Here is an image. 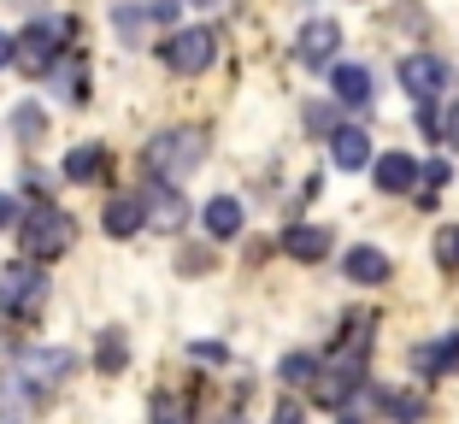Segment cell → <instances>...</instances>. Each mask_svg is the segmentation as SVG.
<instances>
[{
	"mask_svg": "<svg viewBox=\"0 0 459 424\" xmlns=\"http://www.w3.org/2000/svg\"><path fill=\"white\" fill-rule=\"evenodd\" d=\"M13 130H18L24 142H41V107H18V112H13Z\"/></svg>",
	"mask_w": 459,
	"mask_h": 424,
	"instance_id": "44dd1931",
	"label": "cell"
},
{
	"mask_svg": "<svg viewBox=\"0 0 459 424\" xmlns=\"http://www.w3.org/2000/svg\"><path fill=\"white\" fill-rule=\"evenodd\" d=\"M436 254H442V265H459V230H442V242H436Z\"/></svg>",
	"mask_w": 459,
	"mask_h": 424,
	"instance_id": "603a6c76",
	"label": "cell"
},
{
	"mask_svg": "<svg viewBox=\"0 0 459 424\" xmlns=\"http://www.w3.org/2000/svg\"><path fill=\"white\" fill-rule=\"evenodd\" d=\"M419 177H424V165L412 153H383L377 160V189H389V195H406Z\"/></svg>",
	"mask_w": 459,
	"mask_h": 424,
	"instance_id": "7c38bea8",
	"label": "cell"
},
{
	"mask_svg": "<svg viewBox=\"0 0 459 424\" xmlns=\"http://www.w3.org/2000/svg\"><path fill=\"white\" fill-rule=\"evenodd\" d=\"M148 18H160V24H171V18H177V0H148Z\"/></svg>",
	"mask_w": 459,
	"mask_h": 424,
	"instance_id": "d4e9b609",
	"label": "cell"
},
{
	"mask_svg": "<svg viewBox=\"0 0 459 424\" xmlns=\"http://www.w3.org/2000/svg\"><path fill=\"white\" fill-rule=\"evenodd\" d=\"M218 424H242V419H218Z\"/></svg>",
	"mask_w": 459,
	"mask_h": 424,
	"instance_id": "4dcf8cb0",
	"label": "cell"
},
{
	"mask_svg": "<svg viewBox=\"0 0 459 424\" xmlns=\"http://www.w3.org/2000/svg\"><path fill=\"white\" fill-rule=\"evenodd\" d=\"M71 230H77L71 212H59V206L41 201V206H30L24 219H18V247H24L36 265H48V260H59V254L71 247Z\"/></svg>",
	"mask_w": 459,
	"mask_h": 424,
	"instance_id": "6da1fadb",
	"label": "cell"
},
{
	"mask_svg": "<svg viewBox=\"0 0 459 424\" xmlns=\"http://www.w3.org/2000/svg\"><path fill=\"white\" fill-rule=\"evenodd\" d=\"M0 219H13V201H6V195H0Z\"/></svg>",
	"mask_w": 459,
	"mask_h": 424,
	"instance_id": "f546056e",
	"label": "cell"
},
{
	"mask_svg": "<svg viewBox=\"0 0 459 424\" xmlns=\"http://www.w3.org/2000/svg\"><path fill=\"white\" fill-rule=\"evenodd\" d=\"M100 224H107V236H135L142 224H148V206H142V195H112L107 212H100Z\"/></svg>",
	"mask_w": 459,
	"mask_h": 424,
	"instance_id": "30bf717a",
	"label": "cell"
},
{
	"mask_svg": "<svg viewBox=\"0 0 459 424\" xmlns=\"http://www.w3.org/2000/svg\"><path fill=\"white\" fill-rule=\"evenodd\" d=\"M447 82H454V65L447 59H436V54H406L401 59V89L419 107H430L436 95H447Z\"/></svg>",
	"mask_w": 459,
	"mask_h": 424,
	"instance_id": "8992f818",
	"label": "cell"
},
{
	"mask_svg": "<svg viewBox=\"0 0 459 424\" xmlns=\"http://www.w3.org/2000/svg\"><path fill=\"white\" fill-rule=\"evenodd\" d=\"M148 171L153 177H165V183H177V177H189L195 165L206 160V136L201 130H165V136H153L148 142Z\"/></svg>",
	"mask_w": 459,
	"mask_h": 424,
	"instance_id": "7a4b0ae2",
	"label": "cell"
},
{
	"mask_svg": "<svg viewBox=\"0 0 459 424\" xmlns=\"http://www.w3.org/2000/svg\"><path fill=\"white\" fill-rule=\"evenodd\" d=\"M189 354H195V359H206V366H218V359H224V348H218V342H195Z\"/></svg>",
	"mask_w": 459,
	"mask_h": 424,
	"instance_id": "484cf974",
	"label": "cell"
},
{
	"mask_svg": "<svg viewBox=\"0 0 459 424\" xmlns=\"http://www.w3.org/2000/svg\"><path fill=\"white\" fill-rule=\"evenodd\" d=\"M383 407L394 412L401 424H412V419H424V401L419 395H383Z\"/></svg>",
	"mask_w": 459,
	"mask_h": 424,
	"instance_id": "ffe728a7",
	"label": "cell"
},
{
	"mask_svg": "<svg viewBox=\"0 0 459 424\" xmlns=\"http://www.w3.org/2000/svg\"><path fill=\"white\" fill-rule=\"evenodd\" d=\"M48 301V277H41V265H6V277H0V313L6 318H24L36 313V307Z\"/></svg>",
	"mask_w": 459,
	"mask_h": 424,
	"instance_id": "3957f363",
	"label": "cell"
},
{
	"mask_svg": "<svg viewBox=\"0 0 459 424\" xmlns=\"http://www.w3.org/2000/svg\"><path fill=\"white\" fill-rule=\"evenodd\" d=\"M100 171H107V142H82V148L65 153V177L71 183H89V177H100Z\"/></svg>",
	"mask_w": 459,
	"mask_h": 424,
	"instance_id": "e0dca14e",
	"label": "cell"
},
{
	"mask_svg": "<svg viewBox=\"0 0 459 424\" xmlns=\"http://www.w3.org/2000/svg\"><path fill=\"white\" fill-rule=\"evenodd\" d=\"M201 224H206V236H242V201L236 195H212Z\"/></svg>",
	"mask_w": 459,
	"mask_h": 424,
	"instance_id": "4fadbf2b",
	"label": "cell"
},
{
	"mask_svg": "<svg viewBox=\"0 0 459 424\" xmlns=\"http://www.w3.org/2000/svg\"><path fill=\"white\" fill-rule=\"evenodd\" d=\"M142 206H148V219H153V230L160 236H177L183 224H189V201L171 189V183H148V195H142Z\"/></svg>",
	"mask_w": 459,
	"mask_h": 424,
	"instance_id": "52a82bcc",
	"label": "cell"
},
{
	"mask_svg": "<svg viewBox=\"0 0 459 424\" xmlns=\"http://www.w3.org/2000/svg\"><path fill=\"white\" fill-rule=\"evenodd\" d=\"M160 54H165V65H171V71H183V77H201V71L218 59V36H212L206 24H195V30H177V36L165 41Z\"/></svg>",
	"mask_w": 459,
	"mask_h": 424,
	"instance_id": "277c9868",
	"label": "cell"
},
{
	"mask_svg": "<svg viewBox=\"0 0 459 424\" xmlns=\"http://www.w3.org/2000/svg\"><path fill=\"white\" fill-rule=\"evenodd\" d=\"M13 65L24 71V77H48V71L59 65V30L54 24H24L13 41Z\"/></svg>",
	"mask_w": 459,
	"mask_h": 424,
	"instance_id": "5b68a950",
	"label": "cell"
},
{
	"mask_svg": "<svg viewBox=\"0 0 459 424\" xmlns=\"http://www.w3.org/2000/svg\"><path fill=\"white\" fill-rule=\"evenodd\" d=\"M442 136H447V142H454V148H459V100H454V107H447V118H442Z\"/></svg>",
	"mask_w": 459,
	"mask_h": 424,
	"instance_id": "4316f807",
	"label": "cell"
},
{
	"mask_svg": "<svg viewBox=\"0 0 459 424\" xmlns=\"http://www.w3.org/2000/svg\"><path fill=\"white\" fill-rule=\"evenodd\" d=\"M118 366H124V342L107 336V342H100V371H118Z\"/></svg>",
	"mask_w": 459,
	"mask_h": 424,
	"instance_id": "7402d4cb",
	"label": "cell"
},
{
	"mask_svg": "<svg viewBox=\"0 0 459 424\" xmlns=\"http://www.w3.org/2000/svg\"><path fill=\"white\" fill-rule=\"evenodd\" d=\"M336 100L342 107H371V71L365 65H336Z\"/></svg>",
	"mask_w": 459,
	"mask_h": 424,
	"instance_id": "5bb4252c",
	"label": "cell"
},
{
	"mask_svg": "<svg viewBox=\"0 0 459 424\" xmlns=\"http://www.w3.org/2000/svg\"><path fill=\"white\" fill-rule=\"evenodd\" d=\"M277 377H283L289 389H307V384H318V359H312V354H283Z\"/></svg>",
	"mask_w": 459,
	"mask_h": 424,
	"instance_id": "d6986e66",
	"label": "cell"
},
{
	"mask_svg": "<svg viewBox=\"0 0 459 424\" xmlns=\"http://www.w3.org/2000/svg\"><path fill=\"white\" fill-rule=\"evenodd\" d=\"M153 424H189V419H183V407H177V401H160V412H153Z\"/></svg>",
	"mask_w": 459,
	"mask_h": 424,
	"instance_id": "cb8c5ba5",
	"label": "cell"
},
{
	"mask_svg": "<svg viewBox=\"0 0 459 424\" xmlns=\"http://www.w3.org/2000/svg\"><path fill=\"white\" fill-rule=\"evenodd\" d=\"M348 277L353 283H389V254H377V247H348Z\"/></svg>",
	"mask_w": 459,
	"mask_h": 424,
	"instance_id": "2e32d148",
	"label": "cell"
},
{
	"mask_svg": "<svg viewBox=\"0 0 459 424\" xmlns=\"http://www.w3.org/2000/svg\"><path fill=\"white\" fill-rule=\"evenodd\" d=\"M342 424H359V419H342Z\"/></svg>",
	"mask_w": 459,
	"mask_h": 424,
	"instance_id": "1f68e13d",
	"label": "cell"
},
{
	"mask_svg": "<svg viewBox=\"0 0 459 424\" xmlns=\"http://www.w3.org/2000/svg\"><path fill=\"white\" fill-rule=\"evenodd\" d=\"M336 48H342V30L330 24V18H312L307 30H300L295 36V54H300V65H330V59H336Z\"/></svg>",
	"mask_w": 459,
	"mask_h": 424,
	"instance_id": "ba28073f",
	"label": "cell"
},
{
	"mask_svg": "<svg viewBox=\"0 0 459 424\" xmlns=\"http://www.w3.org/2000/svg\"><path fill=\"white\" fill-rule=\"evenodd\" d=\"M283 254H289V260H325V254H330V230H318V224H289V230H283Z\"/></svg>",
	"mask_w": 459,
	"mask_h": 424,
	"instance_id": "8fae6325",
	"label": "cell"
},
{
	"mask_svg": "<svg viewBox=\"0 0 459 424\" xmlns=\"http://www.w3.org/2000/svg\"><path fill=\"white\" fill-rule=\"evenodd\" d=\"M330 160H336L342 171H365V160H371L365 130H336V136H330Z\"/></svg>",
	"mask_w": 459,
	"mask_h": 424,
	"instance_id": "9a60e30c",
	"label": "cell"
},
{
	"mask_svg": "<svg viewBox=\"0 0 459 424\" xmlns=\"http://www.w3.org/2000/svg\"><path fill=\"white\" fill-rule=\"evenodd\" d=\"M271 424H300V407H277V419Z\"/></svg>",
	"mask_w": 459,
	"mask_h": 424,
	"instance_id": "83f0119b",
	"label": "cell"
},
{
	"mask_svg": "<svg viewBox=\"0 0 459 424\" xmlns=\"http://www.w3.org/2000/svg\"><path fill=\"white\" fill-rule=\"evenodd\" d=\"M0 65H13V41L0 36Z\"/></svg>",
	"mask_w": 459,
	"mask_h": 424,
	"instance_id": "f1b7e54d",
	"label": "cell"
},
{
	"mask_svg": "<svg viewBox=\"0 0 459 424\" xmlns=\"http://www.w3.org/2000/svg\"><path fill=\"white\" fill-rule=\"evenodd\" d=\"M359 384H365L359 359H353V354H342V359H336L330 371H318V401H325V407H342V401H348V395H353Z\"/></svg>",
	"mask_w": 459,
	"mask_h": 424,
	"instance_id": "9c48e42d",
	"label": "cell"
},
{
	"mask_svg": "<svg viewBox=\"0 0 459 424\" xmlns=\"http://www.w3.org/2000/svg\"><path fill=\"white\" fill-rule=\"evenodd\" d=\"M447 366H459V336L412 348V371H424V377H436V371H447Z\"/></svg>",
	"mask_w": 459,
	"mask_h": 424,
	"instance_id": "ac0fdd59",
	"label": "cell"
}]
</instances>
